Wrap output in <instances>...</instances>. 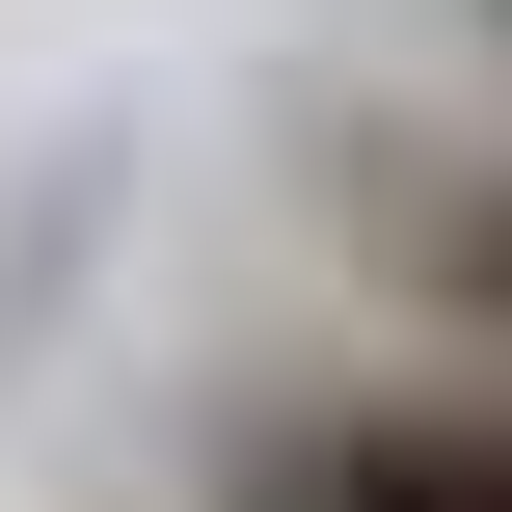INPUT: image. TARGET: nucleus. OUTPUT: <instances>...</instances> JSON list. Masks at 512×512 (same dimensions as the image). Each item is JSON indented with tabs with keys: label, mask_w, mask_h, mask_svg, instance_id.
Returning a JSON list of instances; mask_svg holds the SVG:
<instances>
[{
	"label": "nucleus",
	"mask_w": 512,
	"mask_h": 512,
	"mask_svg": "<svg viewBox=\"0 0 512 512\" xmlns=\"http://www.w3.org/2000/svg\"><path fill=\"white\" fill-rule=\"evenodd\" d=\"M216 512H512V351H432V324H405V351L243 405Z\"/></svg>",
	"instance_id": "obj_1"
},
{
	"label": "nucleus",
	"mask_w": 512,
	"mask_h": 512,
	"mask_svg": "<svg viewBox=\"0 0 512 512\" xmlns=\"http://www.w3.org/2000/svg\"><path fill=\"white\" fill-rule=\"evenodd\" d=\"M486 27H512V0H486Z\"/></svg>",
	"instance_id": "obj_3"
},
{
	"label": "nucleus",
	"mask_w": 512,
	"mask_h": 512,
	"mask_svg": "<svg viewBox=\"0 0 512 512\" xmlns=\"http://www.w3.org/2000/svg\"><path fill=\"white\" fill-rule=\"evenodd\" d=\"M351 270L432 351H512V135H351Z\"/></svg>",
	"instance_id": "obj_2"
}]
</instances>
